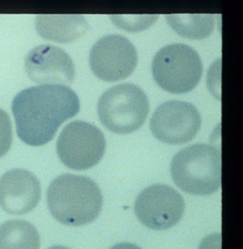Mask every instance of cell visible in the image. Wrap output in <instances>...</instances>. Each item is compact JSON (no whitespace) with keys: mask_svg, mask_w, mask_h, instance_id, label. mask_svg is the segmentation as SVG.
I'll return each mask as SVG.
<instances>
[{"mask_svg":"<svg viewBox=\"0 0 243 249\" xmlns=\"http://www.w3.org/2000/svg\"><path fill=\"white\" fill-rule=\"evenodd\" d=\"M12 113L20 140L32 146L51 141L63 122L80 111L77 94L64 85L28 88L12 101Z\"/></svg>","mask_w":243,"mask_h":249,"instance_id":"6da1fadb","label":"cell"},{"mask_svg":"<svg viewBox=\"0 0 243 249\" xmlns=\"http://www.w3.org/2000/svg\"><path fill=\"white\" fill-rule=\"evenodd\" d=\"M51 215L67 226H83L94 222L103 206L98 185L85 176L63 174L54 179L47 191Z\"/></svg>","mask_w":243,"mask_h":249,"instance_id":"7a4b0ae2","label":"cell"},{"mask_svg":"<svg viewBox=\"0 0 243 249\" xmlns=\"http://www.w3.org/2000/svg\"><path fill=\"white\" fill-rule=\"evenodd\" d=\"M171 173L176 186L188 194H213L221 187L220 151L207 144H192L185 148L174 156Z\"/></svg>","mask_w":243,"mask_h":249,"instance_id":"3957f363","label":"cell"},{"mask_svg":"<svg viewBox=\"0 0 243 249\" xmlns=\"http://www.w3.org/2000/svg\"><path fill=\"white\" fill-rule=\"evenodd\" d=\"M145 92L134 84H120L106 90L97 105L99 119L111 132L129 134L140 128L149 113Z\"/></svg>","mask_w":243,"mask_h":249,"instance_id":"277c9868","label":"cell"},{"mask_svg":"<svg viewBox=\"0 0 243 249\" xmlns=\"http://www.w3.org/2000/svg\"><path fill=\"white\" fill-rule=\"evenodd\" d=\"M152 71L155 82L171 93H188L200 82L203 63L193 48L173 43L162 48L153 58Z\"/></svg>","mask_w":243,"mask_h":249,"instance_id":"5b68a950","label":"cell"},{"mask_svg":"<svg viewBox=\"0 0 243 249\" xmlns=\"http://www.w3.org/2000/svg\"><path fill=\"white\" fill-rule=\"evenodd\" d=\"M56 151L62 163L75 171H85L101 161L106 151L102 131L85 121H72L63 128Z\"/></svg>","mask_w":243,"mask_h":249,"instance_id":"8992f818","label":"cell"},{"mask_svg":"<svg viewBox=\"0 0 243 249\" xmlns=\"http://www.w3.org/2000/svg\"><path fill=\"white\" fill-rule=\"evenodd\" d=\"M138 54L134 44L119 34L105 36L94 43L89 65L94 75L104 82L122 81L133 74Z\"/></svg>","mask_w":243,"mask_h":249,"instance_id":"52a82bcc","label":"cell"},{"mask_svg":"<svg viewBox=\"0 0 243 249\" xmlns=\"http://www.w3.org/2000/svg\"><path fill=\"white\" fill-rule=\"evenodd\" d=\"M201 124L202 118L196 107L180 101L161 104L150 121L153 136L169 144L188 143L199 132Z\"/></svg>","mask_w":243,"mask_h":249,"instance_id":"ba28073f","label":"cell"},{"mask_svg":"<svg viewBox=\"0 0 243 249\" xmlns=\"http://www.w3.org/2000/svg\"><path fill=\"white\" fill-rule=\"evenodd\" d=\"M185 200L165 184L145 188L138 196L134 211L139 222L154 230H165L178 223L185 213Z\"/></svg>","mask_w":243,"mask_h":249,"instance_id":"9c48e42d","label":"cell"},{"mask_svg":"<svg viewBox=\"0 0 243 249\" xmlns=\"http://www.w3.org/2000/svg\"><path fill=\"white\" fill-rule=\"evenodd\" d=\"M24 68L29 78L42 85L71 83L75 76V64L70 56L51 44L32 49L25 57Z\"/></svg>","mask_w":243,"mask_h":249,"instance_id":"30bf717a","label":"cell"},{"mask_svg":"<svg viewBox=\"0 0 243 249\" xmlns=\"http://www.w3.org/2000/svg\"><path fill=\"white\" fill-rule=\"evenodd\" d=\"M39 180L24 169H12L0 178V207L14 215L27 214L39 203Z\"/></svg>","mask_w":243,"mask_h":249,"instance_id":"8fae6325","label":"cell"},{"mask_svg":"<svg viewBox=\"0 0 243 249\" xmlns=\"http://www.w3.org/2000/svg\"><path fill=\"white\" fill-rule=\"evenodd\" d=\"M35 25L40 36L61 43L74 42L89 28L82 15H39L35 18Z\"/></svg>","mask_w":243,"mask_h":249,"instance_id":"7c38bea8","label":"cell"},{"mask_svg":"<svg viewBox=\"0 0 243 249\" xmlns=\"http://www.w3.org/2000/svg\"><path fill=\"white\" fill-rule=\"evenodd\" d=\"M39 233L32 223L12 220L0 225V249H39Z\"/></svg>","mask_w":243,"mask_h":249,"instance_id":"4fadbf2b","label":"cell"},{"mask_svg":"<svg viewBox=\"0 0 243 249\" xmlns=\"http://www.w3.org/2000/svg\"><path fill=\"white\" fill-rule=\"evenodd\" d=\"M173 31L189 39L206 38L215 28L214 16L210 14H173L166 16Z\"/></svg>","mask_w":243,"mask_h":249,"instance_id":"5bb4252c","label":"cell"},{"mask_svg":"<svg viewBox=\"0 0 243 249\" xmlns=\"http://www.w3.org/2000/svg\"><path fill=\"white\" fill-rule=\"evenodd\" d=\"M12 143V125L11 118L0 108V158L8 152Z\"/></svg>","mask_w":243,"mask_h":249,"instance_id":"9a60e30c","label":"cell"},{"mask_svg":"<svg viewBox=\"0 0 243 249\" xmlns=\"http://www.w3.org/2000/svg\"><path fill=\"white\" fill-rule=\"evenodd\" d=\"M199 249H221V234H212L205 238Z\"/></svg>","mask_w":243,"mask_h":249,"instance_id":"2e32d148","label":"cell"},{"mask_svg":"<svg viewBox=\"0 0 243 249\" xmlns=\"http://www.w3.org/2000/svg\"><path fill=\"white\" fill-rule=\"evenodd\" d=\"M110 249H141L140 248H139L138 246L132 244V243H119L116 245L114 246L113 248H111Z\"/></svg>","mask_w":243,"mask_h":249,"instance_id":"e0dca14e","label":"cell"},{"mask_svg":"<svg viewBox=\"0 0 243 249\" xmlns=\"http://www.w3.org/2000/svg\"><path fill=\"white\" fill-rule=\"evenodd\" d=\"M70 249L66 247H63V246H54V247H51L50 249Z\"/></svg>","mask_w":243,"mask_h":249,"instance_id":"ac0fdd59","label":"cell"}]
</instances>
